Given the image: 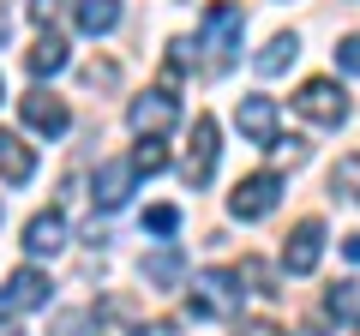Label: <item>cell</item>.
Returning <instances> with one entry per match:
<instances>
[{
  "mask_svg": "<svg viewBox=\"0 0 360 336\" xmlns=\"http://www.w3.org/2000/svg\"><path fill=\"white\" fill-rule=\"evenodd\" d=\"M162 162H168V150H162V144H156V138H144L139 150H132V168H139V174H156V168H162Z\"/></svg>",
  "mask_w": 360,
  "mask_h": 336,
  "instance_id": "cell-21",
  "label": "cell"
},
{
  "mask_svg": "<svg viewBox=\"0 0 360 336\" xmlns=\"http://www.w3.org/2000/svg\"><path fill=\"white\" fill-rule=\"evenodd\" d=\"M144 283L150 288H180V276H186V252L180 246H156V252H144Z\"/></svg>",
  "mask_w": 360,
  "mask_h": 336,
  "instance_id": "cell-14",
  "label": "cell"
},
{
  "mask_svg": "<svg viewBox=\"0 0 360 336\" xmlns=\"http://www.w3.org/2000/svg\"><path fill=\"white\" fill-rule=\"evenodd\" d=\"M18 115H25V127H30V132H42V138H60V132L72 127L66 103H60V96H49V91H30L25 103H18Z\"/></svg>",
  "mask_w": 360,
  "mask_h": 336,
  "instance_id": "cell-9",
  "label": "cell"
},
{
  "mask_svg": "<svg viewBox=\"0 0 360 336\" xmlns=\"http://www.w3.org/2000/svg\"><path fill=\"white\" fill-rule=\"evenodd\" d=\"M144 228H150V234H174L180 228V210L174 205H150V210H144Z\"/></svg>",
  "mask_w": 360,
  "mask_h": 336,
  "instance_id": "cell-22",
  "label": "cell"
},
{
  "mask_svg": "<svg viewBox=\"0 0 360 336\" xmlns=\"http://www.w3.org/2000/svg\"><path fill=\"white\" fill-rule=\"evenodd\" d=\"M115 78H120V66H84V84H115Z\"/></svg>",
  "mask_w": 360,
  "mask_h": 336,
  "instance_id": "cell-26",
  "label": "cell"
},
{
  "mask_svg": "<svg viewBox=\"0 0 360 336\" xmlns=\"http://www.w3.org/2000/svg\"><path fill=\"white\" fill-rule=\"evenodd\" d=\"M72 18H78V30H84V37H108V30L120 25V0H78Z\"/></svg>",
  "mask_w": 360,
  "mask_h": 336,
  "instance_id": "cell-16",
  "label": "cell"
},
{
  "mask_svg": "<svg viewBox=\"0 0 360 336\" xmlns=\"http://www.w3.org/2000/svg\"><path fill=\"white\" fill-rule=\"evenodd\" d=\"M174 120H180L174 91H144V96H132V108H127V127L139 132V138H162Z\"/></svg>",
  "mask_w": 360,
  "mask_h": 336,
  "instance_id": "cell-5",
  "label": "cell"
},
{
  "mask_svg": "<svg viewBox=\"0 0 360 336\" xmlns=\"http://www.w3.org/2000/svg\"><path fill=\"white\" fill-rule=\"evenodd\" d=\"M84 324H90L84 312H60V318H54V330H49V336H84Z\"/></svg>",
  "mask_w": 360,
  "mask_h": 336,
  "instance_id": "cell-25",
  "label": "cell"
},
{
  "mask_svg": "<svg viewBox=\"0 0 360 336\" xmlns=\"http://www.w3.org/2000/svg\"><path fill=\"white\" fill-rule=\"evenodd\" d=\"M324 312H330L336 324H360V283H336L330 295H324Z\"/></svg>",
  "mask_w": 360,
  "mask_h": 336,
  "instance_id": "cell-18",
  "label": "cell"
},
{
  "mask_svg": "<svg viewBox=\"0 0 360 336\" xmlns=\"http://www.w3.org/2000/svg\"><path fill=\"white\" fill-rule=\"evenodd\" d=\"M6 306H13V312L49 306V276H42L37 264H25V271H13V276H6Z\"/></svg>",
  "mask_w": 360,
  "mask_h": 336,
  "instance_id": "cell-13",
  "label": "cell"
},
{
  "mask_svg": "<svg viewBox=\"0 0 360 336\" xmlns=\"http://www.w3.org/2000/svg\"><path fill=\"white\" fill-rule=\"evenodd\" d=\"M54 6H60V0H30V18H37V25H49Z\"/></svg>",
  "mask_w": 360,
  "mask_h": 336,
  "instance_id": "cell-27",
  "label": "cell"
},
{
  "mask_svg": "<svg viewBox=\"0 0 360 336\" xmlns=\"http://www.w3.org/2000/svg\"><path fill=\"white\" fill-rule=\"evenodd\" d=\"M342 252H348V259L360 264V234H348V240H342Z\"/></svg>",
  "mask_w": 360,
  "mask_h": 336,
  "instance_id": "cell-28",
  "label": "cell"
},
{
  "mask_svg": "<svg viewBox=\"0 0 360 336\" xmlns=\"http://www.w3.org/2000/svg\"><path fill=\"white\" fill-rule=\"evenodd\" d=\"M240 30H246V13L234 6V0H217V6H205V72H222V66L240 54Z\"/></svg>",
  "mask_w": 360,
  "mask_h": 336,
  "instance_id": "cell-1",
  "label": "cell"
},
{
  "mask_svg": "<svg viewBox=\"0 0 360 336\" xmlns=\"http://www.w3.org/2000/svg\"><path fill=\"white\" fill-rule=\"evenodd\" d=\"M132 181H139V168H132V156H115V162L96 168V210H120L132 198Z\"/></svg>",
  "mask_w": 360,
  "mask_h": 336,
  "instance_id": "cell-8",
  "label": "cell"
},
{
  "mask_svg": "<svg viewBox=\"0 0 360 336\" xmlns=\"http://www.w3.org/2000/svg\"><path fill=\"white\" fill-rule=\"evenodd\" d=\"M295 60H300V37H295V30H276V37L258 49V60H252V66H258V78H283Z\"/></svg>",
  "mask_w": 360,
  "mask_h": 336,
  "instance_id": "cell-15",
  "label": "cell"
},
{
  "mask_svg": "<svg viewBox=\"0 0 360 336\" xmlns=\"http://www.w3.org/2000/svg\"><path fill=\"white\" fill-rule=\"evenodd\" d=\"M0 318H13V306H6V295H0Z\"/></svg>",
  "mask_w": 360,
  "mask_h": 336,
  "instance_id": "cell-29",
  "label": "cell"
},
{
  "mask_svg": "<svg viewBox=\"0 0 360 336\" xmlns=\"http://www.w3.org/2000/svg\"><path fill=\"white\" fill-rule=\"evenodd\" d=\"M66 246V217L60 210H37V217L25 222V252L30 259H54Z\"/></svg>",
  "mask_w": 360,
  "mask_h": 336,
  "instance_id": "cell-11",
  "label": "cell"
},
{
  "mask_svg": "<svg viewBox=\"0 0 360 336\" xmlns=\"http://www.w3.org/2000/svg\"><path fill=\"white\" fill-rule=\"evenodd\" d=\"M336 66L360 78V37H342V42H336Z\"/></svg>",
  "mask_w": 360,
  "mask_h": 336,
  "instance_id": "cell-24",
  "label": "cell"
},
{
  "mask_svg": "<svg viewBox=\"0 0 360 336\" xmlns=\"http://www.w3.org/2000/svg\"><path fill=\"white\" fill-rule=\"evenodd\" d=\"M217 174V120L198 115L193 120V150H186V186H205Z\"/></svg>",
  "mask_w": 360,
  "mask_h": 336,
  "instance_id": "cell-10",
  "label": "cell"
},
{
  "mask_svg": "<svg viewBox=\"0 0 360 336\" xmlns=\"http://www.w3.org/2000/svg\"><path fill=\"white\" fill-rule=\"evenodd\" d=\"M30 174H37V150H30L18 132L0 127V181H6V186H25Z\"/></svg>",
  "mask_w": 360,
  "mask_h": 336,
  "instance_id": "cell-12",
  "label": "cell"
},
{
  "mask_svg": "<svg viewBox=\"0 0 360 336\" xmlns=\"http://www.w3.org/2000/svg\"><path fill=\"white\" fill-rule=\"evenodd\" d=\"M330 186L348 198V205H360V156H342V162L330 168Z\"/></svg>",
  "mask_w": 360,
  "mask_h": 336,
  "instance_id": "cell-19",
  "label": "cell"
},
{
  "mask_svg": "<svg viewBox=\"0 0 360 336\" xmlns=\"http://www.w3.org/2000/svg\"><path fill=\"white\" fill-rule=\"evenodd\" d=\"M319 259H324V222L307 217V222H295V234H288V246H283V271L288 276H312Z\"/></svg>",
  "mask_w": 360,
  "mask_h": 336,
  "instance_id": "cell-6",
  "label": "cell"
},
{
  "mask_svg": "<svg viewBox=\"0 0 360 336\" xmlns=\"http://www.w3.org/2000/svg\"><path fill=\"white\" fill-rule=\"evenodd\" d=\"M276 198H283V174L258 168V174H246V181L229 193V217L234 222H264L270 210H276Z\"/></svg>",
  "mask_w": 360,
  "mask_h": 336,
  "instance_id": "cell-2",
  "label": "cell"
},
{
  "mask_svg": "<svg viewBox=\"0 0 360 336\" xmlns=\"http://www.w3.org/2000/svg\"><path fill=\"white\" fill-rule=\"evenodd\" d=\"M25 66H30V78H54V72H66V37H42L37 49L25 54Z\"/></svg>",
  "mask_w": 360,
  "mask_h": 336,
  "instance_id": "cell-17",
  "label": "cell"
},
{
  "mask_svg": "<svg viewBox=\"0 0 360 336\" xmlns=\"http://www.w3.org/2000/svg\"><path fill=\"white\" fill-rule=\"evenodd\" d=\"M234 120H240V132L258 150H276V144H283V120H276V103H270V96H240Z\"/></svg>",
  "mask_w": 360,
  "mask_h": 336,
  "instance_id": "cell-7",
  "label": "cell"
},
{
  "mask_svg": "<svg viewBox=\"0 0 360 336\" xmlns=\"http://www.w3.org/2000/svg\"><path fill=\"white\" fill-rule=\"evenodd\" d=\"M234 336H288L276 318H234Z\"/></svg>",
  "mask_w": 360,
  "mask_h": 336,
  "instance_id": "cell-23",
  "label": "cell"
},
{
  "mask_svg": "<svg viewBox=\"0 0 360 336\" xmlns=\"http://www.w3.org/2000/svg\"><path fill=\"white\" fill-rule=\"evenodd\" d=\"M240 306V276L234 271H198L193 276V318H229Z\"/></svg>",
  "mask_w": 360,
  "mask_h": 336,
  "instance_id": "cell-3",
  "label": "cell"
},
{
  "mask_svg": "<svg viewBox=\"0 0 360 336\" xmlns=\"http://www.w3.org/2000/svg\"><path fill=\"white\" fill-rule=\"evenodd\" d=\"M0 96H6V91H0Z\"/></svg>",
  "mask_w": 360,
  "mask_h": 336,
  "instance_id": "cell-30",
  "label": "cell"
},
{
  "mask_svg": "<svg viewBox=\"0 0 360 336\" xmlns=\"http://www.w3.org/2000/svg\"><path fill=\"white\" fill-rule=\"evenodd\" d=\"M295 108L307 120H319V127H342L348 120V91L336 84V78H307L295 91Z\"/></svg>",
  "mask_w": 360,
  "mask_h": 336,
  "instance_id": "cell-4",
  "label": "cell"
},
{
  "mask_svg": "<svg viewBox=\"0 0 360 336\" xmlns=\"http://www.w3.org/2000/svg\"><path fill=\"white\" fill-rule=\"evenodd\" d=\"M234 276H240V283H252L258 295H283V288H276V276H270V264H258V259H240V271H234Z\"/></svg>",
  "mask_w": 360,
  "mask_h": 336,
  "instance_id": "cell-20",
  "label": "cell"
}]
</instances>
